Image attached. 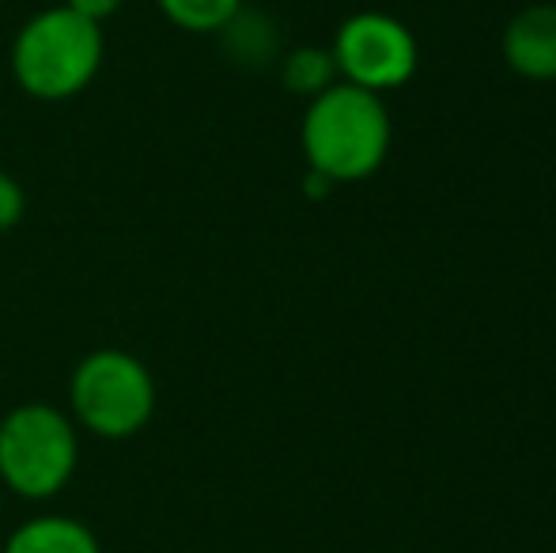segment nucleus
Listing matches in <instances>:
<instances>
[{
  "mask_svg": "<svg viewBox=\"0 0 556 553\" xmlns=\"http://www.w3.org/2000/svg\"><path fill=\"white\" fill-rule=\"evenodd\" d=\"M103 27L58 4L30 15L12 38V76L23 96L65 103L80 96L103 68Z\"/></svg>",
  "mask_w": 556,
  "mask_h": 553,
  "instance_id": "obj_2",
  "label": "nucleus"
},
{
  "mask_svg": "<svg viewBox=\"0 0 556 553\" xmlns=\"http://www.w3.org/2000/svg\"><path fill=\"white\" fill-rule=\"evenodd\" d=\"M522 4H534V0H522Z\"/></svg>",
  "mask_w": 556,
  "mask_h": 553,
  "instance_id": "obj_12",
  "label": "nucleus"
},
{
  "mask_svg": "<svg viewBox=\"0 0 556 553\" xmlns=\"http://www.w3.org/2000/svg\"><path fill=\"white\" fill-rule=\"evenodd\" d=\"M333 65L337 80L356 84L364 91H394L417 73V38L402 20L387 12H356L337 27L333 35Z\"/></svg>",
  "mask_w": 556,
  "mask_h": 553,
  "instance_id": "obj_5",
  "label": "nucleus"
},
{
  "mask_svg": "<svg viewBox=\"0 0 556 553\" xmlns=\"http://www.w3.org/2000/svg\"><path fill=\"white\" fill-rule=\"evenodd\" d=\"M23 213H27V193L12 175L0 171V231H12L23 221Z\"/></svg>",
  "mask_w": 556,
  "mask_h": 553,
  "instance_id": "obj_10",
  "label": "nucleus"
},
{
  "mask_svg": "<svg viewBox=\"0 0 556 553\" xmlns=\"http://www.w3.org/2000/svg\"><path fill=\"white\" fill-rule=\"evenodd\" d=\"M280 80L292 96H303L311 103L315 96H323L326 88L337 84V65L330 50H318V46H300L285 58L280 65Z\"/></svg>",
  "mask_w": 556,
  "mask_h": 553,
  "instance_id": "obj_8",
  "label": "nucleus"
},
{
  "mask_svg": "<svg viewBox=\"0 0 556 553\" xmlns=\"http://www.w3.org/2000/svg\"><path fill=\"white\" fill-rule=\"evenodd\" d=\"M504 61L522 80H556V4H522L504 27Z\"/></svg>",
  "mask_w": 556,
  "mask_h": 553,
  "instance_id": "obj_6",
  "label": "nucleus"
},
{
  "mask_svg": "<svg viewBox=\"0 0 556 553\" xmlns=\"http://www.w3.org/2000/svg\"><path fill=\"white\" fill-rule=\"evenodd\" d=\"M394 126L382 96L337 80L303 111L300 144L307 167L326 183H364L387 163Z\"/></svg>",
  "mask_w": 556,
  "mask_h": 553,
  "instance_id": "obj_1",
  "label": "nucleus"
},
{
  "mask_svg": "<svg viewBox=\"0 0 556 553\" xmlns=\"http://www.w3.org/2000/svg\"><path fill=\"white\" fill-rule=\"evenodd\" d=\"M80 463L76 420L50 402H23L0 420V481L23 501H50Z\"/></svg>",
  "mask_w": 556,
  "mask_h": 553,
  "instance_id": "obj_3",
  "label": "nucleus"
},
{
  "mask_svg": "<svg viewBox=\"0 0 556 553\" xmlns=\"http://www.w3.org/2000/svg\"><path fill=\"white\" fill-rule=\"evenodd\" d=\"M553 4H556V0H553Z\"/></svg>",
  "mask_w": 556,
  "mask_h": 553,
  "instance_id": "obj_13",
  "label": "nucleus"
},
{
  "mask_svg": "<svg viewBox=\"0 0 556 553\" xmlns=\"http://www.w3.org/2000/svg\"><path fill=\"white\" fill-rule=\"evenodd\" d=\"M122 4L125 0H65V8H73L76 15H84V20H91V23L111 20Z\"/></svg>",
  "mask_w": 556,
  "mask_h": 553,
  "instance_id": "obj_11",
  "label": "nucleus"
},
{
  "mask_svg": "<svg viewBox=\"0 0 556 553\" xmlns=\"http://www.w3.org/2000/svg\"><path fill=\"white\" fill-rule=\"evenodd\" d=\"M0 553H103V546L84 519L50 512L15 527Z\"/></svg>",
  "mask_w": 556,
  "mask_h": 553,
  "instance_id": "obj_7",
  "label": "nucleus"
},
{
  "mask_svg": "<svg viewBox=\"0 0 556 553\" xmlns=\"http://www.w3.org/2000/svg\"><path fill=\"white\" fill-rule=\"evenodd\" d=\"M155 414V379L140 356L96 349L68 379V417L99 440H129Z\"/></svg>",
  "mask_w": 556,
  "mask_h": 553,
  "instance_id": "obj_4",
  "label": "nucleus"
},
{
  "mask_svg": "<svg viewBox=\"0 0 556 553\" xmlns=\"http://www.w3.org/2000/svg\"><path fill=\"white\" fill-rule=\"evenodd\" d=\"M155 4L186 35H216L242 15V0H155Z\"/></svg>",
  "mask_w": 556,
  "mask_h": 553,
  "instance_id": "obj_9",
  "label": "nucleus"
}]
</instances>
